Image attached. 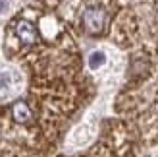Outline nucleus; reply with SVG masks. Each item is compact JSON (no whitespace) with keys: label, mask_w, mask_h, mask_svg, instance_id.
<instances>
[{"label":"nucleus","mask_w":158,"mask_h":157,"mask_svg":"<svg viewBox=\"0 0 158 157\" xmlns=\"http://www.w3.org/2000/svg\"><path fill=\"white\" fill-rule=\"evenodd\" d=\"M108 21H110V16L106 12V8H102V6L91 4V6L83 8V12H81V25L87 35H93V37L102 35L108 27Z\"/></svg>","instance_id":"1"},{"label":"nucleus","mask_w":158,"mask_h":157,"mask_svg":"<svg viewBox=\"0 0 158 157\" xmlns=\"http://www.w3.org/2000/svg\"><path fill=\"white\" fill-rule=\"evenodd\" d=\"M10 113H12V120H14L15 124H19V126H29V124L35 120L33 109L29 107L27 101H21V99L15 101V103L12 105Z\"/></svg>","instance_id":"2"},{"label":"nucleus","mask_w":158,"mask_h":157,"mask_svg":"<svg viewBox=\"0 0 158 157\" xmlns=\"http://www.w3.org/2000/svg\"><path fill=\"white\" fill-rule=\"evenodd\" d=\"M104 62H106V54L102 51H94V52L89 54V62H87V64H89L91 70H98V68L104 66Z\"/></svg>","instance_id":"3"},{"label":"nucleus","mask_w":158,"mask_h":157,"mask_svg":"<svg viewBox=\"0 0 158 157\" xmlns=\"http://www.w3.org/2000/svg\"><path fill=\"white\" fill-rule=\"evenodd\" d=\"M6 8H8V0H0V14H2Z\"/></svg>","instance_id":"4"}]
</instances>
